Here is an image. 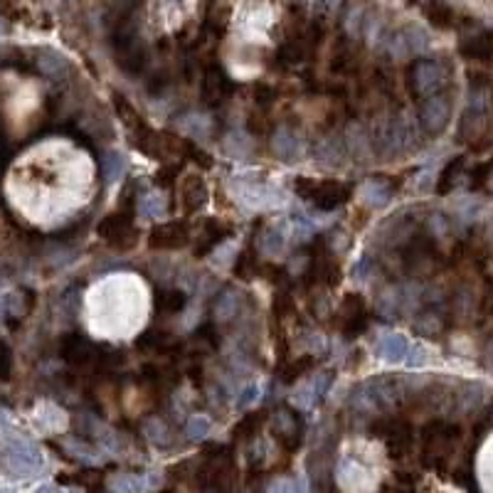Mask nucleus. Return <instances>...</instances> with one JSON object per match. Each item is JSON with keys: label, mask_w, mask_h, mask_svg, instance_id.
<instances>
[{"label": "nucleus", "mask_w": 493, "mask_h": 493, "mask_svg": "<svg viewBox=\"0 0 493 493\" xmlns=\"http://www.w3.org/2000/svg\"><path fill=\"white\" fill-rule=\"evenodd\" d=\"M299 148H301V138L291 129H281L274 136V151H277V155H281V158H294V155L299 153Z\"/></svg>", "instance_id": "nucleus-13"}, {"label": "nucleus", "mask_w": 493, "mask_h": 493, "mask_svg": "<svg viewBox=\"0 0 493 493\" xmlns=\"http://www.w3.org/2000/svg\"><path fill=\"white\" fill-rule=\"evenodd\" d=\"M281 234H277L274 229H269V232H264V244H262V249H264L266 254H274L281 249Z\"/></svg>", "instance_id": "nucleus-22"}, {"label": "nucleus", "mask_w": 493, "mask_h": 493, "mask_svg": "<svg viewBox=\"0 0 493 493\" xmlns=\"http://www.w3.org/2000/svg\"><path fill=\"white\" fill-rule=\"evenodd\" d=\"M183 306H185L183 291H178V289H163V294H160V308H163V311L173 314V311H180Z\"/></svg>", "instance_id": "nucleus-18"}, {"label": "nucleus", "mask_w": 493, "mask_h": 493, "mask_svg": "<svg viewBox=\"0 0 493 493\" xmlns=\"http://www.w3.org/2000/svg\"><path fill=\"white\" fill-rule=\"evenodd\" d=\"M10 372V351H8V345L0 340V377H8Z\"/></svg>", "instance_id": "nucleus-23"}, {"label": "nucleus", "mask_w": 493, "mask_h": 493, "mask_svg": "<svg viewBox=\"0 0 493 493\" xmlns=\"http://www.w3.org/2000/svg\"><path fill=\"white\" fill-rule=\"evenodd\" d=\"M99 234L104 237L109 244L118 246V249H129L136 244L138 234H136L134 225H131V217L123 215V212H114V215L106 217L101 225H99Z\"/></svg>", "instance_id": "nucleus-3"}, {"label": "nucleus", "mask_w": 493, "mask_h": 493, "mask_svg": "<svg viewBox=\"0 0 493 493\" xmlns=\"http://www.w3.org/2000/svg\"><path fill=\"white\" fill-rule=\"evenodd\" d=\"M368 326V314H365V303L360 296L351 294L345 296L343 306H340V328L345 336H357Z\"/></svg>", "instance_id": "nucleus-6"}, {"label": "nucleus", "mask_w": 493, "mask_h": 493, "mask_svg": "<svg viewBox=\"0 0 493 493\" xmlns=\"http://www.w3.org/2000/svg\"><path fill=\"white\" fill-rule=\"evenodd\" d=\"M163 207H166V205L160 203L158 192H151V195L146 197V203H143V212H146V215H153V217H158L160 212H163Z\"/></svg>", "instance_id": "nucleus-21"}, {"label": "nucleus", "mask_w": 493, "mask_h": 493, "mask_svg": "<svg viewBox=\"0 0 493 493\" xmlns=\"http://www.w3.org/2000/svg\"><path fill=\"white\" fill-rule=\"evenodd\" d=\"M409 81L412 89L422 97H434L439 92V86L444 84V69L437 62H417L409 69Z\"/></svg>", "instance_id": "nucleus-4"}, {"label": "nucleus", "mask_w": 493, "mask_h": 493, "mask_svg": "<svg viewBox=\"0 0 493 493\" xmlns=\"http://www.w3.org/2000/svg\"><path fill=\"white\" fill-rule=\"evenodd\" d=\"M0 32H3V23H0Z\"/></svg>", "instance_id": "nucleus-26"}, {"label": "nucleus", "mask_w": 493, "mask_h": 493, "mask_svg": "<svg viewBox=\"0 0 493 493\" xmlns=\"http://www.w3.org/2000/svg\"><path fill=\"white\" fill-rule=\"evenodd\" d=\"M271 99H274V89H269V86H257V101H262V104H269Z\"/></svg>", "instance_id": "nucleus-24"}, {"label": "nucleus", "mask_w": 493, "mask_h": 493, "mask_svg": "<svg viewBox=\"0 0 493 493\" xmlns=\"http://www.w3.org/2000/svg\"><path fill=\"white\" fill-rule=\"evenodd\" d=\"M316 158L326 166H340L343 160V146L338 141H323L316 146Z\"/></svg>", "instance_id": "nucleus-15"}, {"label": "nucleus", "mask_w": 493, "mask_h": 493, "mask_svg": "<svg viewBox=\"0 0 493 493\" xmlns=\"http://www.w3.org/2000/svg\"><path fill=\"white\" fill-rule=\"evenodd\" d=\"M296 190H299V195H303L306 200H311V203L318 205V207H323V210L338 207V205H343L345 200H348V195H351V190H348L345 185H340L338 180L301 178L299 185H296Z\"/></svg>", "instance_id": "nucleus-1"}, {"label": "nucleus", "mask_w": 493, "mask_h": 493, "mask_svg": "<svg viewBox=\"0 0 493 493\" xmlns=\"http://www.w3.org/2000/svg\"><path fill=\"white\" fill-rule=\"evenodd\" d=\"M188 227L183 222H168V225H160L153 229L151 234V246L155 249H175V246H183L188 242Z\"/></svg>", "instance_id": "nucleus-7"}, {"label": "nucleus", "mask_w": 493, "mask_h": 493, "mask_svg": "<svg viewBox=\"0 0 493 493\" xmlns=\"http://www.w3.org/2000/svg\"><path fill=\"white\" fill-rule=\"evenodd\" d=\"M203 232H205V242H207V244H220L222 240H227L229 234H232V229L217 220H207L205 222Z\"/></svg>", "instance_id": "nucleus-17"}, {"label": "nucleus", "mask_w": 493, "mask_h": 493, "mask_svg": "<svg viewBox=\"0 0 493 493\" xmlns=\"http://www.w3.org/2000/svg\"><path fill=\"white\" fill-rule=\"evenodd\" d=\"M336 5V0H318V10H331V8Z\"/></svg>", "instance_id": "nucleus-25"}, {"label": "nucleus", "mask_w": 493, "mask_h": 493, "mask_svg": "<svg viewBox=\"0 0 493 493\" xmlns=\"http://www.w3.org/2000/svg\"><path fill=\"white\" fill-rule=\"evenodd\" d=\"M229 89H232V84H229V79L225 77V72H222L220 67H210L203 81L205 101H207V104H217V101H222V99L227 97Z\"/></svg>", "instance_id": "nucleus-8"}, {"label": "nucleus", "mask_w": 493, "mask_h": 493, "mask_svg": "<svg viewBox=\"0 0 493 493\" xmlns=\"http://www.w3.org/2000/svg\"><path fill=\"white\" fill-rule=\"evenodd\" d=\"M205 197H207V190H205L203 178L197 175H188V178L180 183V205L185 210H197L205 205Z\"/></svg>", "instance_id": "nucleus-9"}, {"label": "nucleus", "mask_w": 493, "mask_h": 493, "mask_svg": "<svg viewBox=\"0 0 493 493\" xmlns=\"http://www.w3.org/2000/svg\"><path fill=\"white\" fill-rule=\"evenodd\" d=\"M116 109H118V114H121V118L129 123V126H134V129H141V123H138V114H136L134 106H131L126 99L116 97Z\"/></svg>", "instance_id": "nucleus-19"}, {"label": "nucleus", "mask_w": 493, "mask_h": 493, "mask_svg": "<svg viewBox=\"0 0 493 493\" xmlns=\"http://www.w3.org/2000/svg\"><path fill=\"white\" fill-rule=\"evenodd\" d=\"M407 351H409V345H407V340L402 338V336H388V338L377 345V353H380L385 360H390V363H400L402 357L407 355Z\"/></svg>", "instance_id": "nucleus-12"}, {"label": "nucleus", "mask_w": 493, "mask_h": 493, "mask_svg": "<svg viewBox=\"0 0 493 493\" xmlns=\"http://www.w3.org/2000/svg\"><path fill=\"white\" fill-rule=\"evenodd\" d=\"M462 52L471 60L488 62L493 60V32H481L462 45Z\"/></svg>", "instance_id": "nucleus-10"}, {"label": "nucleus", "mask_w": 493, "mask_h": 493, "mask_svg": "<svg viewBox=\"0 0 493 493\" xmlns=\"http://www.w3.org/2000/svg\"><path fill=\"white\" fill-rule=\"evenodd\" d=\"M40 69H42L47 77H55V79H60V77H64L67 74V60L62 55H57V52H42L40 55Z\"/></svg>", "instance_id": "nucleus-14"}, {"label": "nucleus", "mask_w": 493, "mask_h": 493, "mask_svg": "<svg viewBox=\"0 0 493 493\" xmlns=\"http://www.w3.org/2000/svg\"><path fill=\"white\" fill-rule=\"evenodd\" d=\"M451 116V106L444 97H429L425 104L419 106V123L425 126L429 134H439L446 126Z\"/></svg>", "instance_id": "nucleus-5"}, {"label": "nucleus", "mask_w": 493, "mask_h": 493, "mask_svg": "<svg viewBox=\"0 0 493 493\" xmlns=\"http://www.w3.org/2000/svg\"><path fill=\"white\" fill-rule=\"evenodd\" d=\"M37 466H40V454L30 444L12 442L0 451V468L8 474H30Z\"/></svg>", "instance_id": "nucleus-2"}, {"label": "nucleus", "mask_w": 493, "mask_h": 493, "mask_svg": "<svg viewBox=\"0 0 493 493\" xmlns=\"http://www.w3.org/2000/svg\"><path fill=\"white\" fill-rule=\"evenodd\" d=\"M234 311H237V294L229 291V294H225V299L217 303V318H229Z\"/></svg>", "instance_id": "nucleus-20"}, {"label": "nucleus", "mask_w": 493, "mask_h": 493, "mask_svg": "<svg viewBox=\"0 0 493 493\" xmlns=\"http://www.w3.org/2000/svg\"><path fill=\"white\" fill-rule=\"evenodd\" d=\"M425 15L434 27H451L456 20V12L442 0H429L425 5Z\"/></svg>", "instance_id": "nucleus-11"}, {"label": "nucleus", "mask_w": 493, "mask_h": 493, "mask_svg": "<svg viewBox=\"0 0 493 493\" xmlns=\"http://www.w3.org/2000/svg\"><path fill=\"white\" fill-rule=\"evenodd\" d=\"M123 168H126V158H123L121 153L111 151V153L104 155V178L109 180V183H114V180L121 178Z\"/></svg>", "instance_id": "nucleus-16"}]
</instances>
